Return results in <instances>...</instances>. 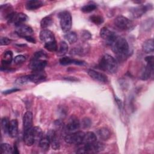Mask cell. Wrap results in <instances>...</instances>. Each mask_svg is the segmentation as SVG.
I'll return each mask as SVG.
<instances>
[{
  "label": "cell",
  "mask_w": 154,
  "mask_h": 154,
  "mask_svg": "<svg viewBox=\"0 0 154 154\" xmlns=\"http://www.w3.org/2000/svg\"><path fill=\"white\" fill-rule=\"evenodd\" d=\"M111 46L119 59H124L127 57L129 53V45L125 38L117 36Z\"/></svg>",
  "instance_id": "1"
},
{
  "label": "cell",
  "mask_w": 154,
  "mask_h": 154,
  "mask_svg": "<svg viewBox=\"0 0 154 154\" xmlns=\"http://www.w3.org/2000/svg\"><path fill=\"white\" fill-rule=\"evenodd\" d=\"M46 58V55L45 52L42 51L35 52L29 63V67L34 72L43 71L47 64Z\"/></svg>",
  "instance_id": "2"
},
{
  "label": "cell",
  "mask_w": 154,
  "mask_h": 154,
  "mask_svg": "<svg viewBox=\"0 0 154 154\" xmlns=\"http://www.w3.org/2000/svg\"><path fill=\"white\" fill-rule=\"evenodd\" d=\"M100 69L109 73H114L117 70V63L114 57L108 54L104 55L99 63Z\"/></svg>",
  "instance_id": "3"
},
{
  "label": "cell",
  "mask_w": 154,
  "mask_h": 154,
  "mask_svg": "<svg viewBox=\"0 0 154 154\" xmlns=\"http://www.w3.org/2000/svg\"><path fill=\"white\" fill-rule=\"evenodd\" d=\"M60 26L62 31L64 32H67L70 31L72 27V20L70 13L67 11H64L59 14Z\"/></svg>",
  "instance_id": "4"
},
{
  "label": "cell",
  "mask_w": 154,
  "mask_h": 154,
  "mask_svg": "<svg viewBox=\"0 0 154 154\" xmlns=\"http://www.w3.org/2000/svg\"><path fill=\"white\" fill-rule=\"evenodd\" d=\"M85 133L82 131H75L72 134H67L64 136V140L67 143L79 145L83 143Z\"/></svg>",
  "instance_id": "5"
},
{
  "label": "cell",
  "mask_w": 154,
  "mask_h": 154,
  "mask_svg": "<svg viewBox=\"0 0 154 154\" xmlns=\"http://www.w3.org/2000/svg\"><path fill=\"white\" fill-rule=\"evenodd\" d=\"M115 26L122 30H128L132 28L133 23L131 20L123 16H119L114 19Z\"/></svg>",
  "instance_id": "6"
},
{
  "label": "cell",
  "mask_w": 154,
  "mask_h": 154,
  "mask_svg": "<svg viewBox=\"0 0 154 154\" xmlns=\"http://www.w3.org/2000/svg\"><path fill=\"white\" fill-rule=\"evenodd\" d=\"M28 16L22 13H12L7 18L8 23H13L16 26H18L26 21Z\"/></svg>",
  "instance_id": "7"
},
{
  "label": "cell",
  "mask_w": 154,
  "mask_h": 154,
  "mask_svg": "<svg viewBox=\"0 0 154 154\" xmlns=\"http://www.w3.org/2000/svg\"><path fill=\"white\" fill-rule=\"evenodd\" d=\"M100 35L105 41V42L110 46L112 44L117 37L115 32L110 31L106 27H103L100 29Z\"/></svg>",
  "instance_id": "8"
},
{
  "label": "cell",
  "mask_w": 154,
  "mask_h": 154,
  "mask_svg": "<svg viewBox=\"0 0 154 154\" xmlns=\"http://www.w3.org/2000/svg\"><path fill=\"white\" fill-rule=\"evenodd\" d=\"M15 31L19 36L23 37L24 38L26 37L32 36L34 34L32 28L25 24H21L16 26Z\"/></svg>",
  "instance_id": "9"
},
{
  "label": "cell",
  "mask_w": 154,
  "mask_h": 154,
  "mask_svg": "<svg viewBox=\"0 0 154 154\" xmlns=\"http://www.w3.org/2000/svg\"><path fill=\"white\" fill-rule=\"evenodd\" d=\"M145 60L147 63V64L142 73L141 78L143 80L148 79L153 71V57L152 55L147 57H146Z\"/></svg>",
  "instance_id": "10"
},
{
  "label": "cell",
  "mask_w": 154,
  "mask_h": 154,
  "mask_svg": "<svg viewBox=\"0 0 154 154\" xmlns=\"http://www.w3.org/2000/svg\"><path fill=\"white\" fill-rule=\"evenodd\" d=\"M80 127V122L78 119L74 115L71 116L68 120L67 123L66 125L65 130L67 132H74L76 131Z\"/></svg>",
  "instance_id": "11"
},
{
  "label": "cell",
  "mask_w": 154,
  "mask_h": 154,
  "mask_svg": "<svg viewBox=\"0 0 154 154\" xmlns=\"http://www.w3.org/2000/svg\"><path fill=\"white\" fill-rule=\"evenodd\" d=\"M40 38L41 41L44 43V45L56 42L54 33L47 29H44L40 31Z\"/></svg>",
  "instance_id": "12"
},
{
  "label": "cell",
  "mask_w": 154,
  "mask_h": 154,
  "mask_svg": "<svg viewBox=\"0 0 154 154\" xmlns=\"http://www.w3.org/2000/svg\"><path fill=\"white\" fill-rule=\"evenodd\" d=\"M46 137L49 140L50 145L52 148L54 150H58L60 147V144L56 132L54 130H49L47 133Z\"/></svg>",
  "instance_id": "13"
},
{
  "label": "cell",
  "mask_w": 154,
  "mask_h": 154,
  "mask_svg": "<svg viewBox=\"0 0 154 154\" xmlns=\"http://www.w3.org/2000/svg\"><path fill=\"white\" fill-rule=\"evenodd\" d=\"M150 7L149 5H140L137 7H134L130 10L131 16L133 18L137 19L140 17L144 13H145Z\"/></svg>",
  "instance_id": "14"
},
{
  "label": "cell",
  "mask_w": 154,
  "mask_h": 154,
  "mask_svg": "<svg viewBox=\"0 0 154 154\" xmlns=\"http://www.w3.org/2000/svg\"><path fill=\"white\" fill-rule=\"evenodd\" d=\"M88 75L94 80L99 82L106 83L108 81L107 76L103 73H100L93 69H89L87 72Z\"/></svg>",
  "instance_id": "15"
},
{
  "label": "cell",
  "mask_w": 154,
  "mask_h": 154,
  "mask_svg": "<svg viewBox=\"0 0 154 154\" xmlns=\"http://www.w3.org/2000/svg\"><path fill=\"white\" fill-rule=\"evenodd\" d=\"M29 82L38 83L46 79V75L43 71L34 72L33 73L28 75Z\"/></svg>",
  "instance_id": "16"
},
{
  "label": "cell",
  "mask_w": 154,
  "mask_h": 154,
  "mask_svg": "<svg viewBox=\"0 0 154 154\" xmlns=\"http://www.w3.org/2000/svg\"><path fill=\"white\" fill-rule=\"evenodd\" d=\"M32 114L30 111H26L23 117V128L26 131L32 128Z\"/></svg>",
  "instance_id": "17"
},
{
  "label": "cell",
  "mask_w": 154,
  "mask_h": 154,
  "mask_svg": "<svg viewBox=\"0 0 154 154\" xmlns=\"http://www.w3.org/2000/svg\"><path fill=\"white\" fill-rule=\"evenodd\" d=\"M23 141L25 144L28 146H31L35 143L32 132V128L26 131H24Z\"/></svg>",
  "instance_id": "18"
},
{
  "label": "cell",
  "mask_w": 154,
  "mask_h": 154,
  "mask_svg": "<svg viewBox=\"0 0 154 154\" xmlns=\"http://www.w3.org/2000/svg\"><path fill=\"white\" fill-rule=\"evenodd\" d=\"M85 144L87 145L88 152H99L102 151L105 148V146L103 143L97 141L90 144Z\"/></svg>",
  "instance_id": "19"
},
{
  "label": "cell",
  "mask_w": 154,
  "mask_h": 154,
  "mask_svg": "<svg viewBox=\"0 0 154 154\" xmlns=\"http://www.w3.org/2000/svg\"><path fill=\"white\" fill-rule=\"evenodd\" d=\"M59 62L60 64L66 66V65H69V64H76V65H84L85 64V62L81 60H75L72 59L70 57H63L61 58L59 60Z\"/></svg>",
  "instance_id": "20"
},
{
  "label": "cell",
  "mask_w": 154,
  "mask_h": 154,
  "mask_svg": "<svg viewBox=\"0 0 154 154\" xmlns=\"http://www.w3.org/2000/svg\"><path fill=\"white\" fill-rule=\"evenodd\" d=\"M18 132V122L17 120L13 119L10 122L8 134L11 137H16Z\"/></svg>",
  "instance_id": "21"
},
{
  "label": "cell",
  "mask_w": 154,
  "mask_h": 154,
  "mask_svg": "<svg viewBox=\"0 0 154 154\" xmlns=\"http://www.w3.org/2000/svg\"><path fill=\"white\" fill-rule=\"evenodd\" d=\"M43 5V2L40 0H31L26 2L25 7L28 10H34Z\"/></svg>",
  "instance_id": "22"
},
{
  "label": "cell",
  "mask_w": 154,
  "mask_h": 154,
  "mask_svg": "<svg viewBox=\"0 0 154 154\" xmlns=\"http://www.w3.org/2000/svg\"><path fill=\"white\" fill-rule=\"evenodd\" d=\"M143 50L144 52L149 54L153 52V40L152 38L147 39L143 44Z\"/></svg>",
  "instance_id": "23"
},
{
  "label": "cell",
  "mask_w": 154,
  "mask_h": 154,
  "mask_svg": "<svg viewBox=\"0 0 154 154\" xmlns=\"http://www.w3.org/2000/svg\"><path fill=\"white\" fill-rule=\"evenodd\" d=\"M13 60V52L11 51H7L4 52L2 58V64L4 67L10 64Z\"/></svg>",
  "instance_id": "24"
},
{
  "label": "cell",
  "mask_w": 154,
  "mask_h": 154,
  "mask_svg": "<svg viewBox=\"0 0 154 154\" xmlns=\"http://www.w3.org/2000/svg\"><path fill=\"white\" fill-rule=\"evenodd\" d=\"M97 135L102 140H107L111 136L109 129L106 128H102L97 131Z\"/></svg>",
  "instance_id": "25"
},
{
  "label": "cell",
  "mask_w": 154,
  "mask_h": 154,
  "mask_svg": "<svg viewBox=\"0 0 154 154\" xmlns=\"http://www.w3.org/2000/svg\"><path fill=\"white\" fill-rule=\"evenodd\" d=\"M69 47L67 43L64 41L60 42L59 46L57 48V55L59 56H64L68 52Z\"/></svg>",
  "instance_id": "26"
},
{
  "label": "cell",
  "mask_w": 154,
  "mask_h": 154,
  "mask_svg": "<svg viewBox=\"0 0 154 154\" xmlns=\"http://www.w3.org/2000/svg\"><path fill=\"white\" fill-rule=\"evenodd\" d=\"M97 141V136L93 132H88L85 134L84 138L82 143L90 144Z\"/></svg>",
  "instance_id": "27"
},
{
  "label": "cell",
  "mask_w": 154,
  "mask_h": 154,
  "mask_svg": "<svg viewBox=\"0 0 154 154\" xmlns=\"http://www.w3.org/2000/svg\"><path fill=\"white\" fill-rule=\"evenodd\" d=\"M32 132H33V135L34 137V142L39 143L40 140L43 137L42 130L40 127L35 126L32 128Z\"/></svg>",
  "instance_id": "28"
},
{
  "label": "cell",
  "mask_w": 154,
  "mask_h": 154,
  "mask_svg": "<svg viewBox=\"0 0 154 154\" xmlns=\"http://www.w3.org/2000/svg\"><path fill=\"white\" fill-rule=\"evenodd\" d=\"M64 38L67 40L70 44H73L77 41L78 37L75 32L69 31L66 32V34L64 35Z\"/></svg>",
  "instance_id": "29"
},
{
  "label": "cell",
  "mask_w": 154,
  "mask_h": 154,
  "mask_svg": "<svg viewBox=\"0 0 154 154\" xmlns=\"http://www.w3.org/2000/svg\"><path fill=\"white\" fill-rule=\"evenodd\" d=\"M38 144L40 147L44 151H47L49 150V146H51L49 140L46 136L42 137V138L40 140Z\"/></svg>",
  "instance_id": "30"
},
{
  "label": "cell",
  "mask_w": 154,
  "mask_h": 154,
  "mask_svg": "<svg viewBox=\"0 0 154 154\" xmlns=\"http://www.w3.org/2000/svg\"><path fill=\"white\" fill-rule=\"evenodd\" d=\"M52 22H53L52 18L50 16H46L42 19V20L40 22V26L42 28H43L44 29L49 27V26H51L52 25Z\"/></svg>",
  "instance_id": "31"
},
{
  "label": "cell",
  "mask_w": 154,
  "mask_h": 154,
  "mask_svg": "<svg viewBox=\"0 0 154 154\" xmlns=\"http://www.w3.org/2000/svg\"><path fill=\"white\" fill-rule=\"evenodd\" d=\"M1 151L2 153H12L13 149L8 143H2L1 145Z\"/></svg>",
  "instance_id": "32"
},
{
  "label": "cell",
  "mask_w": 154,
  "mask_h": 154,
  "mask_svg": "<svg viewBox=\"0 0 154 154\" xmlns=\"http://www.w3.org/2000/svg\"><path fill=\"white\" fill-rule=\"evenodd\" d=\"M97 8V5L95 4H86L85 5H84L82 8H81V11L84 13H90L91 12L93 11H94V10H96Z\"/></svg>",
  "instance_id": "33"
},
{
  "label": "cell",
  "mask_w": 154,
  "mask_h": 154,
  "mask_svg": "<svg viewBox=\"0 0 154 154\" xmlns=\"http://www.w3.org/2000/svg\"><path fill=\"white\" fill-rule=\"evenodd\" d=\"M10 125V121L6 117H3L1 120V126L3 132L5 134H8Z\"/></svg>",
  "instance_id": "34"
},
{
  "label": "cell",
  "mask_w": 154,
  "mask_h": 154,
  "mask_svg": "<svg viewBox=\"0 0 154 154\" xmlns=\"http://www.w3.org/2000/svg\"><path fill=\"white\" fill-rule=\"evenodd\" d=\"M90 20L96 25H100L103 22V18L99 15H93L90 16Z\"/></svg>",
  "instance_id": "35"
},
{
  "label": "cell",
  "mask_w": 154,
  "mask_h": 154,
  "mask_svg": "<svg viewBox=\"0 0 154 154\" xmlns=\"http://www.w3.org/2000/svg\"><path fill=\"white\" fill-rule=\"evenodd\" d=\"M44 46L47 50H48L49 51H51V52L56 51H57V48H58L56 42L45 45H44Z\"/></svg>",
  "instance_id": "36"
},
{
  "label": "cell",
  "mask_w": 154,
  "mask_h": 154,
  "mask_svg": "<svg viewBox=\"0 0 154 154\" xmlns=\"http://www.w3.org/2000/svg\"><path fill=\"white\" fill-rule=\"evenodd\" d=\"M26 60V57L23 55H19L14 57V63L16 64H22L25 62Z\"/></svg>",
  "instance_id": "37"
},
{
  "label": "cell",
  "mask_w": 154,
  "mask_h": 154,
  "mask_svg": "<svg viewBox=\"0 0 154 154\" xmlns=\"http://www.w3.org/2000/svg\"><path fill=\"white\" fill-rule=\"evenodd\" d=\"M28 82H29V80H28V75H26V76H21V77H19V78H17V80L16 81V84L21 85V84H26Z\"/></svg>",
  "instance_id": "38"
},
{
  "label": "cell",
  "mask_w": 154,
  "mask_h": 154,
  "mask_svg": "<svg viewBox=\"0 0 154 154\" xmlns=\"http://www.w3.org/2000/svg\"><path fill=\"white\" fill-rule=\"evenodd\" d=\"M81 125H82V126L84 128H87L88 127H90L91 125V120L89 119V118H87V117H85V118H84L82 120V122H81Z\"/></svg>",
  "instance_id": "39"
},
{
  "label": "cell",
  "mask_w": 154,
  "mask_h": 154,
  "mask_svg": "<svg viewBox=\"0 0 154 154\" xmlns=\"http://www.w3.org/2000/svg\"><path fill=\"white\" fill-rule=\"evenodd\" d=\"M11 42V40L7 38V37H1V39H0V44L1 46H5V45H8L9 44H10V43Z\"/></svg>",
  "instance_id": "40"
},
{
  "label": "cell",
  "mask_w": 154,
  "mask_h": 154,
  "mask_svg": "<svg viewBox=\"0 0 154 154\" xmlns=\"http://www.w3.org/2000/svg\"><path fill=\"white\" fill-rule=\"evenodd\" d=\"M81 37L82 38V39H84L85 40H88V39L91 38V35L88 31L83 30L82 31V33H81Z\"/></svg>",
  "instance_id": "41"
},
{
  "label": "cell",
  "mask_w": 154,
  "mask_h": 154,
  "mask_svg": "<svg viewBox=\"0 0 154 154\" xmlns=\"http://www.w3.org/2000/svg\"><path fill=\"white\" fill-rule=\"evenodd\" d=\"M19 88H12V89L8 90H5V91H3V93H4V94H10V93H12L17 91H19Z\"/></svg>",
  "instance_id": "42"
},
{
  "label": "cell",
  "mask_w": 154,
  "mask_h": 154,
  "mask_svg": "<svg viewBox=\"0 0 154 154\" xmlns=\"http://www.w3.org/2000/svg\"><path fill=\"white\" fill-rule=\"evenodd\" d=\"M115 100H116V102H117L118 106L120 108V109H121L122 108V105H123L121 100H120L119 98H117V96H115Z\"/></svg>",
  "instance_id": "43"
},
{
  "label": "cell",
  "mask_w": 154,
  "mask_h": 154,
  "mask_svg": "<svg viewBox=\"0 0 154 154\" xmlns=\"http://www.w3.org/2000/svg\"><path fill=\"white\" fill-rule=\"evenodd\" d=\"M25 39L29 42H31V43H35V40L34 39V38H33L32 36H29V37H26L25 38Z\"/></svg>",
  "instance_id": "44"
},
{
  "label": "cell",
  "mask_w": 154,
  "mask_h": 154,
  "mask_svg": "<svg viewBox=\"0 0 154 154\" xmlns=\"http://www.w3.org/2000/svg\"><path fill=\"white\" fill-rule=\"evenodd\" d=\"M66 79L68 80V81H77L78 79L74 77H72V76H69L67 78H66Z\"/></svg>",
  "instance_id": "45"
}]
</instances>
